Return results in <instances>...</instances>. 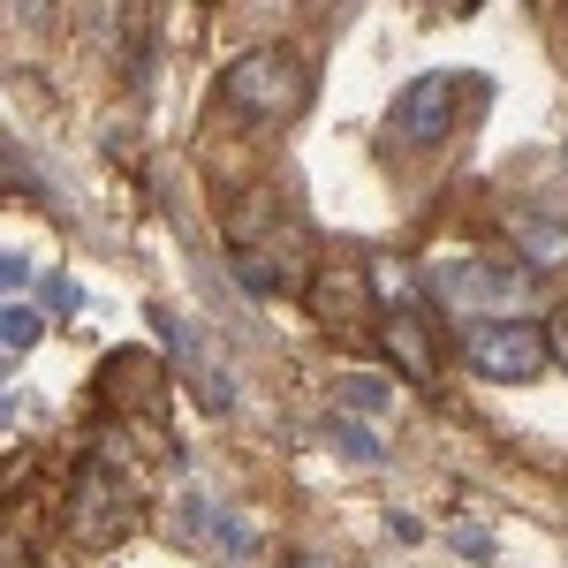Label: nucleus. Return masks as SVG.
I'll list each match as a JSON object with an SVG mask.
<instances>
[{"label": "nucleus", "mask_w": 568, "mask_h": 568, "mask_svg": "<svg viewBox=\"0 0 568 568\" xmlns=\"http://www.w3.org/2000/svg\"><path fill=\"white\" fill-rule=\"evenodd\" d=\"M220 99L243 122H296L304 99H311V69L288 45H251V53H235L220 69Z\"/></svg>", "instance_id": "obj_1"}, {"label": "nucleus", "mask_w": 568, "mask_h": 568, "mask_svg": "<svg viewBox=\"0 0 568 568\" xmlns=\"http://www.w3.org/2000/svg\"><path fill=\"white\" fill-rule=\"evenodd\" d=\"M136 530V485L114 470V455H77V478H69V538L106 554Z\"/></svg>", "instance_id": "obj_2"}, {"label": "nucleus", "mask_w": 568, "mask_h": 568, "mask_svg": "<svg viewBox=\"0 0 568 568\" xmlns=\"http://www.w3.org/2000/svg\"><path fill=\"white\" fill-rule=\"evenodd\" d=\"M463 364L500 387H530L554 364V349H546V326H530V318H485L463 334Z\"/></svg>", "instance_id": "obj_3"}, {"label": "nucleus", "mask_w": 568, "mask_h": 568, "mask_svg": "<svg viewBox=\"0 0 568 568\" xmlns=\"http://www.w3.org/2000/svg\"><path fill=\"white\" fill-rule=\"evenodd\" d=\"M524 288L530 273L524 265H485V258H447L433 265V296L447 311H470V326H485V318H524Z\"/></svg>", "instance_id": "obj_4"}, {"label": "nucleus", "mask_w": 568, "mask_h": 568, "mask_svg": "<svg viewBox=\"0 0 568 568\" xmlns=\"http://www.w3.org/2000/svg\"><path fill=\"white\" fill-rule=\"evenodd\" d=\"M152 326H160V349L175 356V372H182V387L197 394L205 409H235V372H227V356L213 349V334L205 326H190V318H175V311H152Z\"/></svg>", "instance_id": "obj_5"}, {"label": "nucleus", "mask_w": 568, "mask_h": 568, "mask_svg": "<svg viewBox=\"0 0 568 568\" xmlns=\"http://www.w3.org/2000/svg\"><path fill=\"white\" fill-rule=\"evenodd\" d=\"M227 235H235V251L281 258V265H296V273H304V258H311L304 220L288 213V205H273V197H243V205H235V220H227Z\"/></svg>", "instance_id": "obj_6"}, {"label": "nucleus", "mask_w": 568, "mask_h": 568, "mask_svg": "<svg viewBox=\"0 0 568 568\" xmlns=\"http://www.w3.org/2000/svg\"><path fill=\"white\" fill-rule=\"evenodd\" d=\"M455 84L463 77H447V69H425L417 84H402V99H394V136L402 144H439V136L455 130Z\"/></svg>", "instance_id": "obj_7"}, {"label": "nucleus", "mask_w": 568, "mask_h": 568, "mask_svg": "<svg viewBox=\"0 0 568 568\" xmlns=\"http://www.w3.org/2000/svg\"><path fill=\"white\" fill-rule=\"evenodd\" d=\"M379 349H387V364H402L409 387H433L439 379V349H433V334H425V318H387Z\"/></svg>", "instance_id": "obj_8"}, {"label": "nucleus", "mask_w": 568, "mask_h": 568, "mask_svg": "<svg viewBox=\"0 0 568 568\" xmlns=\"http://www.w3.org/2000/svg\"><path fill=\"white\" fill-rule=\"evenodd\" d=\"M364 288L387 304V318H417V304H425L433 281H417V265H402V258H372L364 265Z\"/></svg>", "instance_id": "obj_9"}, {"label": "nucleus", "mask_w": 568, "mask_h": 568, "mask_svg": "<svg viewBox=\"0 0 568 568\" xmlns=\"http://www.w3.org/2000/svg\"><path fill=\"white\" fill-rule=\"evenodd\" d=\"M508 227H516V243H524V265H538V273H554V265H568V220L516 213Z\"/></svg>", "instance_id": "obj_10"}, {"label": "nucleus", "mask_w": 568, "mask_h": 568, "mask_svg": "<svg viewBox=\"0 0 568 568\" xmlns=\"http://www.w3.org/2000/svg\"><path fill=\"white\" fill-rule=\"evenodd\" d=\"M227 273H235L251 296H296V288H304V273H296V265L258 258V251H235V258H227Z\"/></svg>", "instance_id": "obj_11"}, {"label": "nucleus", "mask_w": 568, "mask_h": 568, "mask_svg": "<svg viewBox=\"0 0 568 568\" xmlns=\"http://www.w3.org/2000/svg\"><path fill=\"white\" fill-rule=\"evenodd\" d=\"M334 387H342V409H349V417H379V409H387V379H379V372H342Z\"/></svg>", "instance_id": "obj_12"}, {"label": "nucleus", "mask_w": 568, "mask_h": 568, "mask_svg": "<svg viewBox=\"0 0 568 568\" xmlns=\"http://www.w3.org/2000/svg\"><path fill=\"white\" fill-rule=\"evenodd\" d=\"M39 334H45V311L39 304H8V311H0V349H8V356H23Z\"/></svg>", "instance_id": "obj_13"}, {"label": "nucleus", "mask_w": 568, "mask_h": 568, "mask_svg": "<svg viewBox=\"0 0 568 568\" xmlns=\"http://www.w3.org/2000/svg\"><path fill=\"white\" fill-rule=\"evenodd\" d=\"M334 447H342L349 463H364V470H379V463H387V447H379V439L364 433L356 417H334Z\"/></svg>", "instance_id": "obj_14"}, {"label": "nucleus", "mask_w": 568, "mask_h": 568, "mask_svg": "<svg viewBox=\"0 0 568 568\" xmlns=\"http://www.w3.org/2000/svg\"><path fill=\"white\" fill-rule=\"evenodd\" d=\"M0 288H8V304H31V258H23V251L0 258Z\"/></svg>", "instance_id": "obj_15"}, {"label": "nucleus", "mask_w": 568, "mask_h": 568, "mask_svg": "<svg viewBox=\"0 0 568 568\" xmlns=\"http://www.w3.org/2000/svg\"><path fill=\"white\" fill-rule=\"evenodd\" d=\"M455 546H463L470 561H493V530L485 524H455Z\"/></svg>", "instance_id": "obj_16"}, {"label": "nucleus", "mask_w": 568, "mask_h": 568, "mask_svg": "<svg viewBox=\"0 0 568 568\" xmlns=\"http://www.w3.org/2000/svg\"><path fill=\"white\" fill-rule=\"evenodd\" d=\"M546 349H554V364L568 372V304L554 311V318H546Z\"/></svg>", "instance_id": "obj_17"}, {"label": "nucleus", "mask_w": 568, "mask_h": 568, "mask_svg": "<svg viewBox=\"0 0 568 568\" xmlns=\"http://www.w3.org/2000/svg\"><path fill=\"white\" fill-rule=\"evenodd\" d=\"M296 568H311V561H296Z\"/></svg>", "instance_id": "obj_18"}]
</instances>
